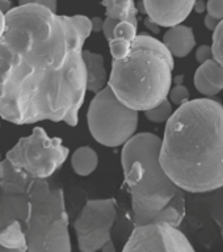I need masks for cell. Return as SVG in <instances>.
<instances>
[{"label":"cell","mask_w":223,"mask_h":252,"mask_svg":"<svg viewBox=\"0 0 223 252\" xmlns=\"http://www.w3.org/2000/svg\"><path fill=\"white\" fill-rule=\"evenodd\" d=\"M101 251H104V252H108V251L113 252L114 251V247H113V243H112V240H110V242H108V243H106L105 246L102 247Z\"/></svg>","instance_id":"34"},{"label":"cell","mask_w":223,"mask_h":252,"mask_svg":"<svg viewBox=\"0 0 223 252\" xmlns=\"http://www.w3.org/2000/svg\"><path fill=\"white\" fill-rule=\"evenodd\" d=\"M91 23H92V32H102V25H104V20H101L100 17H94L91 19Z\"/></svg>","instance_id":"30"},{"label":"cell","mask_w":223,"mask_h":252,"mask_svg":"<svg viewBox=\"0 0 223 252\" xmlns=\"http://www.w3.org/2000/svg\"><path fill=\"white\" fill-rule=\"evenodd\" d=\"M97 153L90 146H82L71 157V167L79 176H88L97 168Z\"/></svg>","instance_id":"17"},{"label":"cell","mask_w":223,"mask_h":252,"mask_svg":"<svg viewBox=\"0 0 223 252\" xmlns=\"http://www.w3.org/2000/svg\"><path fill=\"white\" fill-rule=\"evenodd\" d=\"M68 154L61 138H50L42 127L35 126L29 137L20 138L7 151L5 158L29 176L47 179L62 167Z\"/></svg>","instance_id":"7"},{"label":"cell","mask_w":223,"mask_h":252,"mask_svg":"<svg viewBox=\"0 0 223 252\" xmlns=\"http://www.w3.org/2000/svg\"><path fill=\"white\" fill-rule=\"evenodd\" d=\"M200 68L204 72L205 78L212 83L213 86L223 90V66L217 62L216 59L212 58L205 63L200 64Z\"/></svg>","instance_id":"19"},{"label":"cell","mask_w":223,"mask_h":252,"mask_svg":"<svg viewBox=\"0 0 223 252\" xmlns=\"http://www.w3.org/2000/svg\"><path fill=\"white\" fill-rule=\"evenodd\" d=\"M117 217L114 198L87 201L84 208L74 222L79 250L95 252L102 250L112 240L110 231Z\"/></svg>","instance_id":"8"},{"label":"cell","mask_w":223,"mask_h":252,"mask_svg":"<svg viewBox=\"0 0 223 252\" xmlns=\"http://www.w3.org/2000/svg\"><path fill=\"white\" fill-rule=\"evenodd\" d=\"M163 43L171 51V54L177 58H184L196 46V37L193 29L177 24L169 27L163 35Z\"/></svg>","instance_id":"12"},{"label":"cell","mask_w":223,"mask_h":252,"mask_svg":"<svg viewBox=\"0 0 223 252\" xmlns=\"http://www.w3.org/2000/svg\"><path fill=\"white\" fill-rule=\"evenodd\" d=\"M183 80H184V75H179V76L173 79V83L175 84H183Z\"/></svg>","instance_id":"35"},{"label":"cell","mask_w":223,"mask_h":252,"mask_svg":"<svg viewBox=\"0 0 223 252\" xmlns=\"http://www.w3.org/2000/svg\"><path fill=\"white\" fill-rule=\"evenodd\" d=\"M0 126H1V124H0Z\"/></svg>","instance_id":"38"},{"label":"cell","mask_w":223,"mask_h":252,"mask_svg":"<svg viewBox=\"0 0 223 252\" xmlns=\"http://www.w3.org/2000/svg\"><path fill=\"white\" fill-rule=\"evenodd\" d=\"M29 216V196L27 193H3L0 197V230L15 220L25 224Z\"/></svg>","instance_id":"11"},{"label":"cell","mask_w":223,"mask_h":252,"mask_svg":"<svg viewBox=\"0 0 223 252\" xmlns=\"http://www.w3.org/2000/svg\"><path fill=\"white\" fill-rule=\"evenodd\" d=\"M173 114L172 102L168 97L164 98L160 104H158L157 106H154L151 109L145 110L146 118L151 122L155 124H161V122H167L169 117Z\"/></svg>","instance_id":"18"},{"label":"cell","mask_w":223,"mask_h":252,"mask_svg":"<svg viewBox=\"0 0 223 252\" xmlns=\"http://www.w3.org/2000/svg\"><path fill=\"white\" fill-rule=\"evenodd\" d=\"M33 177L17 168L7 158L0 161V189L3 193H27Z\"/></svg>","instance_id":"13"},{"label":"cell","mask_w":223,"mask_h":252,"mask_svg":"<svg viewBox=\"0 0 223 252\" xmlns=\"http://www.w3.org/2000/svg\"><path fill=\"white\" fill-rule=\"evenodd\" d=\"M131 42H133V41H130V39L124 38V37H116V35H114L113 38L109 41L110 54H112L113 59L124 58V57L129 53Z\"/></svg>","instance_id":"21"},{"label":"cell","mask_w":223,"mask_h":252,"mask_svg":"<svg viewBox=\"0 0 223 252\" xmlns=\"http://www.w3.org/2000/svg\"><path fill=\"white\" fill-rule=\"evenodd\" d=\"M83 57L87 67V90L92 94H97L106 87L109 80L104 66V57L90 50L83 51Z\"/></svg>","instance_id":"14"},{"label":"cell","mask_w":223,"mask_h":252,"mask_svg":"<svg viewBox=\"0 0 223 252\" xmlns=\"http://www.w3.org/2000/svg\"><path fill=\"white\" fill-rule=\"evenodd\" d=\"M118 23H120L118 20L110 19V17H105V20H104V25H102V33H104V37H105L108 42H109L110 39L113 38L114 28L117 27Z\"/></svg>","instance_id":"25"},{"label":"cell","mask_w":223,"mask_h":252,"mask_svg":"<svg viewBox=\"0 0 223 252\" xmlns=\"http://www.w3.org/2000/svg\"><path fill=\"white\" fill-rule=\"evenodd\" d=\"M206 3L208 1H205V0H196L193 11H196L197 13H202V12L206 11Z\"/></svg>","instance_id":"31"},{"label":"cell","mask_w":223,"mask_h":252,"mask_svg":"<svg viewBox=\"0 0 223 252\" xmlns=\"http://www.w3.org/2000/svg\"><path fill=\"white\" fill-rule=\"evenodd\" d=\"M145 25L146 28H149V31H151L153 33H159V31H160V25L155 23L151 17H147V19L145 20Z\"/></svg>","instance_id":"29"},{"label":"cell","mask_w":223,"mask_h":252,"mask_svg":"<svg viewBox=\"0 0 223 252\" xmlns=\"http://www.w3.org/2000/svg\"><path fill=\"white\" fill-rule=\"evenodd\" d=\"M204 23H205V27L208 28L209 31L214 32L216 31V28L218 27V24H220V20L214 19V17H212L210 15H206L205 16Z\"/></svg>","instance_id":"28"},{"label":"cell","mask_w":223,"mask_h":252,"mask_svg":"<svg viewBox=\"0 0 223 252\" xmlns=\"http://www.w3.org/2000/svg\"><path fill=\"white\" fill-rule=\"evenodd\" d=\"M160 149L161 138L153 133L134 134L122 147L121 164L135 224H176L177 216L171 206L185 208L184 190L161 167Z\"/></svg>","instance_id":"3"},{"label":"cell","mask_w":223,"mask_h":252,"mask_svg":"<svg viewBox=\"0 0 223 252\" xmlns=\"http://www.w3.org/2000/svg\"><path fill=\"white\" fill-rule=\"evenodd\" d=\"M206 12L214 19L223 20V0H208Z\"/></svg>","instance_id":"24"},{"label":"cell","mask_w":223,"mask_h":252,"mask_svg":"<svg viewBox=\"0 0 223 252\" xmlns=\"http://www.w3.org/2000/svg\"><path fill=\"white\" fill-rule=\"evenodd\" d=\"M160 163L184 192L223 188V105L194 98L179 105L161 138Z\"/></svg>","instance_id":"2"},{"label":"cell","mask_w":223,"mask_h":252,"mask_svg":"<svg viewBox=\"0 0 223 252\" xmlns=\"http://www.w3.org/2000/svg\"><path fill=\"white\" fill-rule=\"evenodd\" d=\"M213 58L223 66V20H221L216 31L213 32Z\"/></svg>","instance_id":"22"},{"label":"cell","mask_w":223,"mask_h":252,"mask_svg":"<svg viewBox=\"0 0 223 252\" xmlns=\"http://www.w3.org/2000/svg\"><path fill=\"white\" fill-rule=\"evenodd\" d=\"M0 244H3L9 252L28 251L27 234L21 220H15L0 230Z\"/></svg>","instance_id":"15"},{"label":"cell","mask_w":223,"mask_h":252,"mask_svg":"<svg viewBox=\"0 0 223 252\" xmlns=\"http://www.w3.org/2000/svg\"><path fill=\"white\" fill-rule=\"evenodd\" d=\"M87 122L96 142L106 147L124 146L137 131L138 110L120 101L108 84L91 100Z\"/></svg>","instance_id":"6"},{"label":"cell","mask_w":223,"mask_h":252,"mask_svg":"<svg viewBox=\"0 0 223 252\" xmlns=\"http://www.w3.org/2000/svg\"><path fill=\"white\" fill-rule=\"evenodd\" d=\"M0 38V117L15 125L41 121L76 126L87 90L83 46L91 19L29 3L5 13Z\"/></svg>","instance_id":"1"},{"label":"cell","mask_w":223,"mask_h":252,"mask_svg":"<svg viewBox=\"0 0 223 252\" xmlns=\"http://www.w3.org/2000/svg\"><path fill=\"white\" fill-rule=\"evenodd\" d=\"M101 4L105 7V16L118 21H127L138 27L137 7L134 0H102Z\"/></svg>","instance_id":"16"},{"label":"cell","mask_w":223,"mask_h":252,"mask_svg":"<svg viewBox=\"0 0 223 252\" xmlns=\"http://www.w3.org/2000/svg\"><path fill=\"white\" fill-rule=\"evenodd\" d=\"M169 100L175 105H181L189 100V91L184 84H175L168 94Z\"/></svg>","instance_id":"23"},{"label":"cell","mask_w":223,"mask_h":252,"mask_svg":"<svg viewBox=\"0 0 223 252\" xmlns=\"http://www.w3.org/2000/svg\"><path fill=\"white\" fill-rule=\"evenodd\" d=\"M17 1H19V5L29 3L41 4V5H45V7L50 8L51 11L54 12H57V8H58V0H17Z\"/></svg>","instance_id":"27"},{"label":"cell","mask_w":223,"mask_h":252,"mask_svg":"<svg viewBox=\"0 0 223 252\" xmlns=\"http://www.w3.org/2000/svg\"><path fill=\"white\" fill-rule=\"evenodd\" d=\"M173 67V55L163 41L138 34L129 53L113 59L108 86L125 105L145 112L168 97Z\"/></svg>","instance_id":"4"},{"label":"cell","mask_w":223,"mask_h":252,"mask_svg":"<svg viewBox=\"0 0 223 252\" xmlns=\"http://www.w3.org/2000/svg\"><path fill=\"white\" fill-rule=\"evenodd\" d=\"M5 27H7V19H5V12H3V11H1V9H0V38H1V35L4 34Z\"/></svg>","instance_id":"32"},{"label":"cell","mask_w":223,"mask_h":252,"mask_svg":"<svg viewBox=\"0 0 223 252\" xmlns=\"http://www.w3.org/2000/svg\"><path fill=\"white\" fill-rule=\"evenodd\" d=\"M0 9L7 13L8 11L12 9V1L11 0H0Z\"/></svg>","instance_id":"33"},{"label":"cell","mask_w":223,"mask_h":252,"mask_svg":"<svg viewBox=\"0 0 223 252\" xmlns=\"http://www.w3.org/2000/svg\"><path fill=\"white\" fill-rule=\"evenodd\" d=\"M0 161H1V154H0Z\"/></svg>","instance_id":"37"},{"label":"cell","mask_w":223,"mask_h":252,"mask_svg":"<svg viewBox=\"0 0 223 252\" xmlns=\"http://www.w3.org/2000/svg\"><path fill=\"white\" fill-rule=\"evenodd\" d=\"M0 252H9V251H8L7 248L4 247L3 244H0Z\"/></svg>","instance_id":"36"},{"label":"cell","mask_w":223,"mask_h":252,"mask_svg":"<svg viewBox=\"0 0 223 252\" xmlns=\"http://www.w3.org/2000/svg\"><path fill=\"white\" fill-rule=\"evenodd\" d=\"M194 252L188 238L168 222L135 224L124 252Z\"/></svg>","instance_id":"9"},{"label":"cell","mask_w":223,"mask_h":252,"mask_svg":"<svg viewBox=\"0 0 223 252\" xmlns=\"http://www.w3.org/2000/svg\"><path fill=\"white\" fill-rule=\"evenodd\" d=\"M196 0H142L143 12L160 27H173L187 20Z\"/></svg>","instance_id":"10"},{"label":"cell","mask_w":223,"mask_h":252,"mask_svg":"<svg viewBox=\"0 0 223 252\" xmlns=\"http://www.w3.org/2000/svg\"><path fill=\"white\" fill-rule=\"evenodd\" d=\"M194 87L196 90L200 92L201 94H205L206 97H212V96H216L221 92L220 88H217L209 82L208 79L205 78L204 72L201 70L200 67L196 70V74H194Z\"/></svg>","instance_id":"20"},{"label":"cell","mask_w":223,"mask_h":252,"mask_svg":"<svg viewBox=\"0 0 223 252\" xmlns=\"http://www.w3.org/2000/svg\"><path fill=\"white\" fill-rule=\"evenodd\" d=\"M213 58V49L212 46H209V45H201L196 51V59L197 62L202 64L205 63L206 61Z\"/></svg>","instance_id":"26"},{"label":"cell","mask_w":223,"mask_h":252,"mask_svg":"<svg viewBox=\"0 0 223 252\" xmlns=\"http://www.w3.org/2000/svg\"><path fill=\"white\" fill-rule=\"evenodd\" d=\"M29 216L24 224L28 252H70L68 216L64 194L46 179L33 177L28 188Z\"/></svg>","instance_id":"5"}]
</instances>
